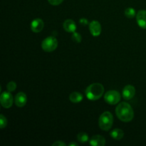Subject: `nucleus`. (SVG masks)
Instances as JSON below:
<instances>
[{
	"label": "nucleus",
	"mask_w": 146,
	"mask_h": 146,
	"mask_svg": "<svg viewBox=\"0 0 146 146\" xmlns=\"http://www.w3.org/2000/svg\"><path fill=\"white\" fill-rule=\"evenodd\" d=\"M89 143L93 146H104L106 144V139L101 135H95L91 137Z\"/></svg>",
	"instance_id": "f8f14e48"
},
{
	"label": "nucleus",
	"mask_w": 146,
	"mask_h": 146,
	"mask_svg": "<svg viewBox=\"0 0 146 146\" xmlns=\"http://www.w3.org/2000/svg\"><path fill=\"white\" fill-rule=\"evenodd\" d=\"M123 97L125 100H131L135 96V88L133 86L128 85L124 87L122 92Z\"/></svg>",
	"instance_id": "6e6552de"
},
{
	"label": "nucleus",
	"mask_w": 146,
	"mask_h": 146,
	"mask_svg": "<svg viewBox=\"0 0 146 146\" xmlns=\"http://www.w3.org/2000/svg\"><path fill=\"white\" fill-rule=\"evenodd\" d=\"M63 27L66 32L74 33L76 30V24L72 19H66L63 24Z\"/></svg>",
	"instance_id": "ddd939ff"
},
{
	"label": "nucleus",
	"mask_w": 146,
	"mask_h": 146,
	"mask_svg": "<svg viewBox=\"0 0 146 146\" xmlns=\"http://www.w3.org/2000/svg\"><path fill=\"white\" fill-rule=\"evenodd\" d=\"M115 114L123 122H130L133 119L134 111L131 106L126 102H121L115 108Z\"/></svg>",
	"instance_id": "f257e3e1"
},
{
	"label": "nucleus",
	"mask_w": 146,
	"mask_h": 146,
	"mask_svg": "<svg viewBox=\"0 0 146 146\" xmlns=\"http://www.w3.org/2000/svg\"><path fill=\"white\" fill-rule=\"evenodd\" d=\"M7 125V120L4 115H0V127L1 129H4Z\"/></svg>",
	"instance_id": "aec40b11"
},
{
	"label": "nucleus",
	"mask_w": 146,
	"mask_h": 146,
	"mask_svg": "<svg viewBox=\"0 0 146 146\" xmlns=\"http://www.w3.org/2000/svg\"><path fill=\"white\" fill-rule=\"evenodd\" d=\"M14 102H15L17 106L19 107V108L24 107L27 102V96L25 93L19 92L16 95L15 98H14Z\"/></svg>",
	"instance_id": "9d476101"
},
{
	"label": "nucleus",
	"mask_w": 146,
	"mask_h": 146,
	"mask_svg": "<svg viewBox=\"0 0 146 146\" xmlns=\"http://www.w3.org/2000/svg\"><path fill=\"white\" fill-rule=\"evenodd\" d=\"M0 102H1V106L4 108H9L12 106L14 100H13L12 95L10 94L9 91H8V92L4 91L1 94Z\"/></svg>",
	"instance_id": "423d86ee"
},
{
	"label": "nucleus",
	"mask_w": 146,
	"mask_h": 146,
	"mask_svg": "<svg viewBox=\"0 0 146 146\" xmlns=\"http://www.w3.org/2000/svg\"><path fill=\"white\" fill-rule=\"evenodd\" d=\"M124 14H125V17H128V18L132 19L135 17V15H136V11H135V10L133 8H132V7H128V8H127L125 10Z\"/></svg>",
	"instance_id": "dca6fc26"
},
{
	"label": "nucleus",
	"mask_w": 146,
	"mask_h": 146,
	"mask_svg": "<svg viewBox=\"0 0 146 146\" xmlns=\"http://www.w3.org/2000/svg\"><path fill=\"white\" fill-rule=\"evenodd\" d=\"M110 135H111V136L113 139L120 141V140H121L123 138L124 132L123 130L120 129V128H115V129H113L110 133Z\"/></svg>",
	"instance_id": "4468645a"
},
{
	"label": "nucleus",
	"mask_w": 146,
	"mask_h": 146,
	"mask_svg": "<svg viewBox=\"0 0 146 146\" xmlns=\"http://www.w3.org/2000/svg\"><path fill=\"white\" fill-rule=\"evenodd\" d=\"M63 1H64V0H48L49 4L54 6L59 5L60 4H61V3L63 2Z\"/></svg>",
	"instance_id": "412c9836"
},
{
	"label": "nucleus",
	"mask_w": 146,
	"mask_h": 146,
	"mask_svg": "<svg viewBox=\"0 0 146 146\" xmlns=\"http://www.w3.org/2000/svg\"><path fill=\"white\" fill-rule=\"evenodd\" d=\"M77 139H78V141H79V142L84 143H86L89 138H88V134L86 133L82 132L78 134V135H77Z\"/></svg>",
	"instance_id": "f3484780"
},
{
	"label": "nucleus",
	"mask_w": 146,
	"mask_h": 146,
	"mask_svg": "<svg viewBox=\"0 0 146 146\" xmlns=\"http://www.w3.org/2000/svg\"><path fill=\"white\" fill-rule=\"evenodd\" d=\"M44 22L41 19H35L31 23V29L34 33L41 32L44 29Z\"/></svg>",
	"instance_id": "1a4fd4ad"
},
{
	"label": "nucleus",
	"mask_w": 146,
	"mask_h": 146,
	"mask_svg": "<svg viewBox=\"0 0 146 146\" xmlns=\"http://www.w3.org/2000/svg\"><path fill=\"white\" fill-rule=\"evenodd\" d=\"M138 26L142 29H146V10H140L136 15Z\"/></svg>",
	"instance_id": "9b49d317"
},
{
	"label": "nucleus",
	"mask_w": 146,
	"mask_h": 146,
	"mask_svg": "<svg viewBox=\"0 0 146 146\" xmlns=\"http://www.w3.org/2000/svg\"><path fill=\"white\" fill-rule=\"evenodd\" d=\"M104 100L106 102L111 105H115L121 101V95L115 90H111L106 93L104 96Z\"/></svg>",
	"instance_id": "39448f33"
},
{
	"label": "nucleus",
	"mask_w": 146,
	"mask_h": 146,
	"mask_svg": "<svg viewBox=\"0 0 146 146\" xmlns=\"http://www.w3.org/2000/svg\"><path fill=\"white\" fill-rule=\"evenodd\" d=\"M85 93L88 99L96 101L100 99L104 95V87L100 83H94L87 87Z\"/></svg>",
	"instance_id": "f03ea898"
},
{
	"label": "nucleus",
	"mask_w": 146,
	"mask_h": 146,
	"mask_svg": "<svg viewBox=\"0 0 146 146\" xmlns=\"http://www.w3.org/2000/svg\"><path fill=\"white\" fill-rule=\"evenodd\" d=\"M57 46L58 41L54 36H48L41 43V48L46 52H52L56 49Z\"/></svg>",
	"instance_id": "20e7f679"
},
{
	"label": "nucleus",
	"mask_w": 146,
	"mask_h": 146,
	"mask_svg": "<svg viewBox=\"0 0 146 146\" xmlns=\"http://www.w3.org/2000/svg\"><path fill=\"white\" fill-rule=\"evenodd\" d=\"M7 91H9V92H13L17 88V84L14 81H10V82H9L7 84Z\"/></svg>",
	"instance_id": "6ab92c4d"
},
{
	"label": "nucleus",
	"mask_w": 146,
	"mask_h": 146,
	"mask_svg": "<svg viewBox=\"0 0 146 146\" xmlns=\"http://www.w3.org/2000/svg\"><path fill=\"white\" fill-rule=\"evenodd\" d=\"M89 30L94 36H98L102 31L101 24L96 20H94L89 24Z\"/></svg>",
	"instance_id": "0eeeda50"
},
{
	"label": "nucleus",
	"mask_w": 146,
	"mask_h": 146,
	"mask_svg": "<svg viewBox=\"0 0 146 146\" xmlns=\"http://www.w3.org/2000/svg\"><path fill=\"white\" fill-rule=\"evenodd\" d=\"M71 38H72L73 41L76 43H81V40H82V37H81V34H78V32H76V31H74L72 34Z\"/></svg>",
	"instance_id": "a211bd4d"
},
{
	"label": "nucleus",
	"mask_w": 146,
	"mask_h": 146,
	"mask_svg": "<svg viewBox=\"0 0 146 146\" xmlns=\"http://www.w3.org/2000/svg\"><path fill=\"white\" fill-rule=\"evenodd\" d=\"M79 23L81 24V25L85 26V25H87V24H88V21L86 18H81V19L79 20Z\"/></svg>",
	"instance_id": "5701e85b"
},
{
	"label": "nucleus",
	"mask_w": 146,
	"mask_h": 146,
	"mask_svg": "<svg viewBox=\"0 0 146 146\" xmlns=\"http://www.w3.org/2000/svg\"><path fill=\"white\" fill-rule=\"evenodd\" d=\"M70 146H73V145H76V146H78V144L76 143H71L69 144Z\"/></svg>",
	"instance_id": "b1692460"
},
{
	"label": "nucleus",
	"mask_w": 146,
	"mask_h": 146,
	"mask_svg": "<svg viewBox=\"0 0 146 146\" xmlns=\"http://www.w3.org/2000/svg\"><path fill=\"white\" fill-rule=\"evenodd\" d=\"M83 95L78 92H73L70 94L69 100L74 104H78L83 101Z\"/></svg>",
	"instance_id": "2eb2a0df"
},
{
	"label": "nucleus",
	"mask_w": 146,
	"mask_h": 146,
	"mask_svg": "<svg viewBox=\"0 0 146 146\" xmlns=\"http://www.w3.org/2000/svg\"><path fill=\"white\" fill-rule=\"evenodd\" d=\"M113 116L109 111H105L99 117L98 125L100 128L104 131H108L113 126Z\"/></svg>",
	"instance_id": "7ed1b4c3"
},
{
	"label": "nucleus",
	"mask_w": 146,
	"mask_h": 146,
	"mask_svg": "<svg viewBox=\"0 0 146 146\" xmlns=\"http://www.w3.org/2000/svg\"><path fill=\"white\" fill-rule=\"evenodd\" d=\"M66 144L65 143H64L63 141H56V142H55L54 143H53L52 146H66Z\"/></svg>",
	"instance_id": "4be33fe9"
}]
</instances>
